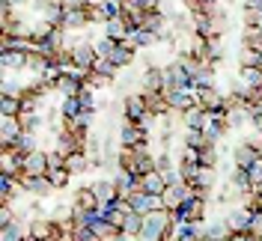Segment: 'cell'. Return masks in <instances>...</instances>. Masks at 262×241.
Returning <instances> with one entry per match:
<instances>
[{"label":"cell","instance_id":"6da1fadb","mask_svg":"<svg viewBox=\"0 0 262 241\" xmlns=\"http://www.w3.org/2000/svg\"><path fill=\"white\" fill-rule=\"evenodd\" d=\"M250 229H253V238H262V211H253Z\"/></svg>","mask_w":262,"mask_h":241}]
</instances>
